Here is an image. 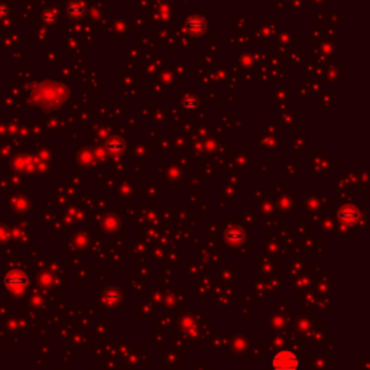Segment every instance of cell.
I'll list each match as a JSON object with an SVG mask.
<instances>
[{"label": "cell", "instance_id": "cell-1", "mask_svg": "<svg viewBox=\"0 0 370 370\" xmlns=\"http://www.w3.org/2000/svg\"><path fill=\"white\" fill-rule=\"evenodd\" d=\"M298 366H300L298 357L289 350H281L272 359L273 370H297Z\"/></svg>", "mask_w": 370, "mask_h": 370}, {"label": "cell", "instance_id": "cell-2", "mask_svg": "<svg viewBox=\"0 0 370 370\" xmlns=\"http://www.w3.org/2000/svg\"><path fill=\"white\" fill-rule=\"evenodd\" d=\"M28 284V279L20 272H12L4 278V285L9 288H23Z\"/></svg>", "mask_w": 370, "mask_h": 370}]
</instances>
